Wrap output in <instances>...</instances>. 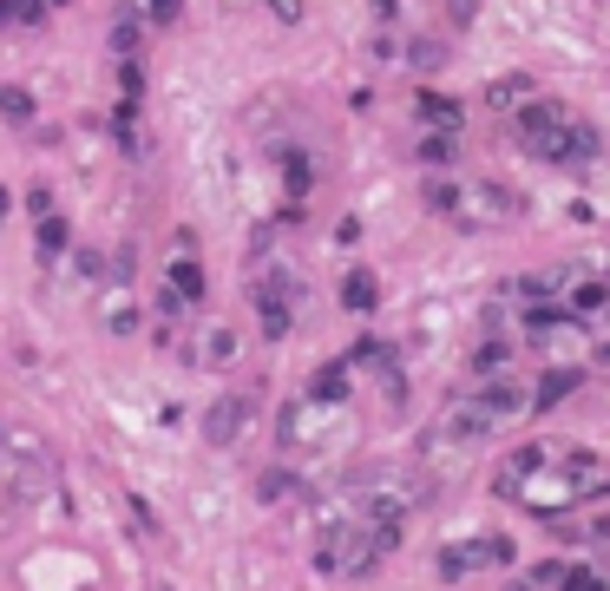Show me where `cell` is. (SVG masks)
<instances>
[{"label": "cell", "instance_id": "cell-1", "mask_svg": "<svg viewBox=\"0 0 610 591\" xmlns=\"http://www.w3.org/2000/svg\"><path fill=\"white\" fill-rule=\"evenodd\" d=\"M493 493L539 513V520H565L572 507H591L605 493V454L572 447V441H526L493 474Z\"/></svg>", "mask_w": 610, "mask_h": 591}, {"label": "cell", "instance_id": "cell-2", "mask_svg": "<svg viewBox=\"0 0 610 591\" xmlns=\"http://www.w3.org/2000/svg\"><path fill=\"white\" fill-rule=\"evenodd\" d=\"M348 388H355V368L348 362H329L322 375H309V388L283 408V454H302V461H322V454H342L355 441V408H348Z\"/></svg>", "mask_w": 610, "mask_h": 591}, {"label": "cell", "instance_id": "cell-3", "mask_svg": "<svg viewBox=\"0 0 610 591\" xmlns=\"http://www.w3.org/2000/svg\"><path fill=\"white\" fill-rule=\"evenodd\" d=\"M513 138L532 151V158H545V164H565V171H591L598 164V125L591 118H578L565 99H545V92H532L526 105H513Z\"/></svg>", "mask_w": 610, "mask_h": 591}, {"label": "cell", "instance_id": "cell-4", "mask_svg": "<svg viewBox=\"0 0 610 591\" xmlns=\"http://www.w3.org/2000/svg\"><path fill=\"white\" fill-rule=\"evenodd\" d=\"M401 520H368V513H342V520H315V572L322 579H368L375 566H388L401 553Z\"/></svg>", "mask_w": 610, "mask_h": 591}, {"label": "cell", "instance_id": "cell-5", "mask_svg": "<svg viewBox=\"0 0 610 591\" xmlns=\"http://www.w3.org/2000/svg\"><path fill=\"white\" fill-rule=\"evenodd\" d=\"M421 197H427L434 217L467 224V230H499L506 217H519V191L499 184V178H447V171H434Z\"/></svg>", "mask_w": 610, "mask_h": 591}, {"label": "cell", "instance_id": "cell-6", "mask_svg": "<svg viewBox=\"0 0 610 591\" xmlns=\"http://www.w3.org/2000/svg\"><path fill=\"white\" fill-rule=\"evenodd\" d=\"M53 487H59V474H53L46 447H39L33 434L7 428V434H0V500H7L13 513H33V507L53 500Z\"/></svg>", "mask_w": 610, "mask_h": 591}, {"label": "cell", "instance_id": "cell-7", "mask_svg": "<svg viewBox=\"0 0 610 591\" xmlns=\"http://www.w3.org/2000/svg\"><path fill=\"white\" fill-rule=\"evenodd\" d=\"M250 296H256L263 336H269V342H283V336L296 329V309H302V276H296L289 263H276V257H263V263H256V283H250Z\"/></svg>", "mask_w": 610, "mask_h": 591}, {"label": "cell", "instance_id": "cell-8", "mask_svg": "<svg viewBox=\"0 0 610 591\" xmlns=\"http://www.w3.org/2000/svg\"><path fill=\"white\" fill-rule=\"evenodd\" d=\"M480 388L467 395V408L486 421V428H499V421H519L526 414V401H532V388H526V375L519 368H499V375H473Z\"/></svg>", "mask_w": 610, "mask_h": 591}, {"label": "cell", "instance_id": "cell-9", "mask_svg": "<svg viewBox=\"0 0 610 591\" xmlns=\"http://www.w3.org/2000/svg\"><path fill=\"white\" fill-rule=\"evenodd\" d=\"M499 566H513V539L506 533H473L460 546H440V579L447 586L453 579H473V572H499Z\"/></svg>", "mask_w": 610, "mask_h": 591}, {"label": "cell", "instance_id": "cell-10", "mask_svg": "<svg viewBox=\"0 0 610 591\" xmlns=\"http://www.w3.org/2000/svg\"><path fill=\"white\" fill-rule=\"evenodd\" d=\"M486 434H493V428H486L467 401H453V408H447V414L421 434V454H427V461H440V454H460V447H473V441H486Z\"/></svg>", "mask_w": 610, "mask_h": 591}, {"label": "cell", "instance_id": "cell-11", "mask_svg": "<svg viewBox=\"0 0 610 591\" xmlns=\"http://www.w3.org/2000/svg\"><path fill=\"white\" fill-rule=\"evenodd\" d=\"M164 296L171 303H204V263H197V243L184 250V237H177V250H171V263H164Z\"/></svg>", "mask_w": 610, "mask_h": 591}, {"label": "cell", "instance_id": "cell-12", "mask_svg": "<svg viewBox=\"0 0 610 591\" xmlns=\"http://www.w3.org/2000/svg\"><path fill=\"white\" fill-rule=\"evenodd\" d=\"M250 408H256V388H237V395H223V401L204 414V441H210V447H230V441L243 434Z\"/></svg>", "mask_w": 610, "mask_h": 591}, {"label": "cell", "instance_id": "cell-13", "mask_svg": "<svg viewBox=\"0 0 610 591\" xmlns=\"http://www.w3.org/2000/svg\"><path fill=\"white\" fill-rule=\"evenodd\" d=\"M532 591H605V579H598V566H572V559H552V566H539L532 579H526Z\"/></svg>", "mask_w": 610, "mask_h": 591}, {"label": "cell", "instance_id": "cell-14", "mask_svg": "<svg viewBox=\"0 0 610 591\" xmlns=\"http://www.w3.org/2000/svg\"><path fill=\"white\" fill-rule=\"evenodd\" d=\"M414 118H421L427 132H440V138H460L467 105H460V99H447V92H421V99H414Z\"/></svg>", "mask_w": 610, "mask_h": 591}, {"label": "cell", "instance_id": "cell-15", "mask_svg": "<svg viewBox=\"0 0 610 591\" xmlns=\"http://www.w3.org/2000/svg\"><path fill=\"white\" fill-rule=\"evenodd\" d=\"M578 382H585V368H552V375L532 388V401H526V408H532V414H552V408H559V401H565Z\"/></svg>", "mask_w": 610, "mask_h": 591}, {"label": "cell", "instance_id": "cell-16", "mask_svg": "<svg viewBox=\"0 0 610 591\" xmlns=\"http://www.w3.org/2000/svg\"><path fill=\"white\" fill-rule=\"evenodd\" d=\"M375 303H381V283H375L368 270H348V276H342V309H348V316H375Z\"/></svg>", "mask_w": 610, "mask_h": 591}, {"label": "cell", "instance_id": "cell-17", "mask_svg": "<svg viewBox=\"0 0 610 591\" xmlns=\"http://www.w3.org/2000/svg\"><path fill=\"white\" fill-rule=\"evenodd\" d=\"M105 329H112V336H131V329H138V309H131V296H125V289H112V296H105Z\"/></svg>", "mask_w": 610, "mask_h": 591}, {"label": "cell", "instance_id": "cell-18", "mask_svg": "<svg viewBox=\"0 0 610 591\" xmlns=\"http://www.w3.org/2000/svg\"><path fill=\"white\" fill-rule=\"evenodd\" d=\"M414 158H421V164H427V171H447V164H453V158H460V151H453V138H440V132H427V138H421V151H414Z\"/></svg>", "mask_w": 610, "mask_h": 591}, {"label": "cell", "instance_id": "cell-19", "mask_svg": "<svg viewBox=\"0 0 610 591\" xmlns=\"http://www.w3.org/2000/svg\"><path fill=\"white\" fill-rule=\"evenodd\" d=\"M59 250H66V217H59V211H46V217H39V257L53 263Z\"/></svg>", "mask_w": 610, "mask_h": 591}, {"label": "cell", "instance_id": "cell-20", "mask_svg": "<svg viewBox=\"0 0 610 591\" xmlns=\"http://www.w3.org/2000/svg\"><path fill=\"white\" fill-rule=\"evenodd\" d=\"M256 493H263V500H289V493H302V480H296V474H289V467H269V474H263V487H256Z\"/></svg>", "mask_w": 610, "mask_h": 591}, {"label": "cell", "instance_id": "cell-21", "mask_svg": "<svg viewBox=\"0 0 610 591\" xmlns=\"http://www.w3.org/2000/svg\"><path fill=\"white\" fill-rule=\"evenodd\" d=\"M39 0H0V26H39Z\"/></svg>", "mask_w": 610, "mask_h": 591}, {"label": "cell", "instance_id": "cell-22", "mask_svg": "<svg viewBox=\"0 0 610 591\" xmlns=\"http://www.w3.org/2000/svg\"><path fill=\"white\" fill-rule=\"evenodd\" d=\"M486 99L506 112V99H532V79H526V72H513V79H493V92H486Z\"/></svg>", "mask_w": 610, "mask_h": 591}, {"label": "cell", "instance_id": "cell-23", "mask_svg": "<svg viewBox=\"0 0 610 591\" xmlns=\"http://www.w3.org/2000/svg\"><path fill=\"white\" fill-rule=\"evenodd\" d=\"M0 118H13V125H26V118H33V99H26L20 86H0Z\"/></svg>", "mask_w": 610, "mask_h": 591}, {"label": "cell", "instance_id": "cell-24", "mask_svg": "<svg viewBox=\"0 0 610 591\" xmlns=\"http://www.w3.org/2000/svg\"><path fill=\"white\" fill-rule=\"evenodd\" d=\"M407 59H414V66H421V72H434V66H440V59H447V53H440V46H434V39H414V53H407Z\"/></svg>", "mask_w": 610, "mask_h": 591}, {"label": "cell", "instance_id": "cell-25", "mask_svg": "<svg viewBox=\"0 0 610 591\" xmlns=\"http://www.w3.org/2000/svg\"><path fill=\"white\" fill-rule=\"evenodd\" d=\"M145 20H151V26H171V20H177V0H145Z\"/></svg>", "mask_w": 610, "mask_h": 591}, {"label": "cell", "instance_id": "cell-26", "mask_svg": "<svg viewBox=\"0 0 610 591\" xmlns=\"http://www.w3.org/2000/svg\"><path fill=\"white\" fill-rule=\"evenodd\" d=\"M269 13L276 20H302V0H269Z\"/></svg>", "mask_w": 610, "mask_h": 591}, {"label": "cell", "instance_id": "cell-27", "mask_svg": "<svg viewBox=\"0 0 610 591\" xmlns=\"http://www.w3.org/2000/svg\"><path fill=\"white\" fill-rule=\"evenodd\" d=\"M375 7H381V13H394V0H375Z\"/></svg>", "mask_w": 610, "mask_h": 591}, {"label": "cell", "instance_id": "cell-28", "mask_svg": "<svg viewBox=\"0 0 610 591\" xmlns=\"http://www.w3.org/2000/svg\"><path fill=\"white\" fill-rule=\"evenodd\" d=\"M39 7H66V0H39Z\"/></svg>", "mask_w": 610, "mask_h": 591}, {"label": "cell", "instance_id": "cell-29", "mask_svg": "<svg viewBox=\"0 0 610 591\" xmlns=\"http://www.w3.org/2000/svg\"><path fill=\"white\" fill-rule=\"evenodd\" d=\"M0 211H7V191H0Z\"/></svg>", "mask_w": 610, "mask_h": 591}]
</instances>
